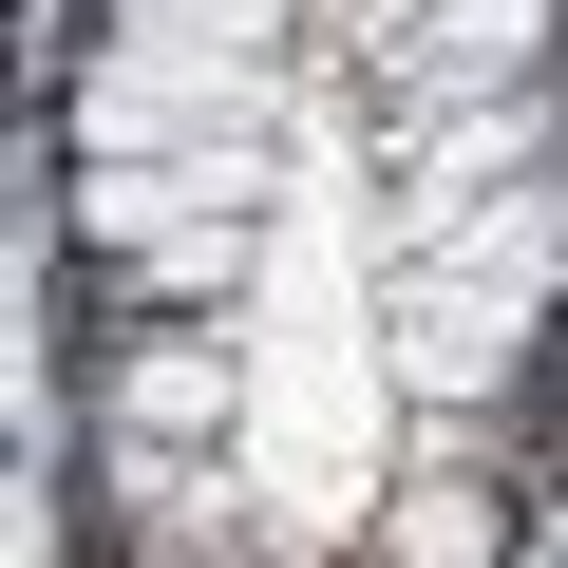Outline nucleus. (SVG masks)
<instances>
[{"instance_id": "nucleus-1", "label": "nucleus", "mask_w": 568, "mask_h": 568, "mask_svg": "<svg viewBox=\"0 0 568 568\" xmlns=\"http://www.w3.org/2000/svg\"><path fill=\"white\" fill-rule=\"evenodd\" d=\"M398 455V342L361 323V227L342 190H284L265 227V342H246V474L284 549H342Z\"/></svg>"}, {"instance_id": "nucleus-6", "label": "nucleus", "mask_w": 568, "mask_h": 568, "mask_svg": "<svg viewBox=\"0 0 568 568\" xmlns=\"http://www.w3.org/2000/svg\"><path fill=\"white\" fill-rule=\"evenodd\" d=\"M152 304H227V284H265V246H246V209H190V227H152Z\"/></svg>"}, {"instance_id": "nucleus-3", "label": "nucleus", "mask_w": 568, "mask_h": 568, "mask_svg": "<svg viewBox=\"0 0 568 568\" xmlns=\"http://www.w3.org/2000/svg\"><path fill=\"white\" fill-rule=\"evenodd\" d=\"M265 190H284V171L209 133V152H114V171H77V227H95V246H152V227H190V209H265Z\"/></svg>"}, {"instance_id": "nucleus-7", "label": "nucleus", "mask_w": 568, "mask_h": 568, "mask_svg": "<svg viewBox=\"0 0 568 568\" xmlns=\"http://www.w3.org/2000/svg\"><path fill=\"white\" fill-rule=\"evenodd\" d=\"M493 549V493H398V568H474Z\"/></svg>"}, {"instance_id": "nucleus-4", "label": "nucleus", "mask_w": 568, "mask_h": 568, "mask_svg": "<svg viewBox=\"0 0 568 568\" xmlns=\"http://www.w3.org/2000/svg\"><path fill=\"white\" fill-rule=\"evenodd\" d=\"M455 284H511V304H549V284H568V190L474 209V227H455Z\"/></svg>"}, {"instance_id": "nucleus-5", "label": "nucleus", "mask_w": 568, "mask_h": 568, "mask_svg": "<svg viewBox=\"0 0 568 568\" xmlns=\"http://www.w3.org/2000/svg\"><path fill=\"white\" fill-rule=\"evenodd\" d=\"M114 417H133V436H209V417H246V361H190V342H152V361L114 379Z\"/></svg>"}, {"instance_id": "nucleus-2", "label": "nucleus", "mask_w": 568, "mask_h": 568, "mask_svg": "<svg viewBox=\"0 0 568 568\" xmlns=\"http://www.w3.org/2000/svg\"><path fill=\"white\" fill-rule=\"evenodd\" d=\"M379 342H398V379L417 398H493L511 379V342H530V304H511V284H398V304H379Z\"/></svg>"}]
</instances>
